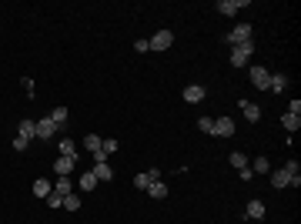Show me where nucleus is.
Here are the masks:
<instances>
[{"label": "nucleus", "mask_w": 301, "mask_h": 224, "mask_svg": "<svg viewBox=\"0 0 301 224\" xmlns=\"http://www.w3.org/2000/svg\"><path fill=\"white\" fill-rule=\"evenodd\" d=\"M288 184H295V188L301 184L298 161H288V164H285L281 171H275V174H271V188H288Z\"/></svg>", "instance_id": "obj_1"}, {"label": "nucleus", "mask_w": 301, "mask_h": 224, "mask_svg": "<svg viewBox=\"0 0 301 224\" xmlns=\"http://www.w3.org/2000/svg\"><path fill=\"white\" fill-rule=\"evenodd\" d=\"M251 54H255V40H245V44H238L231 50V67H245L248 60H251Z\"/></svg>", "instance_id": "obj_2"}, {"label": "nucleus", "mask_w": 301, "mask_h": 224, "mask_svg": "<svg viewBox=\"0 0 301 224\" xmlns=\"http://www.w3.org/2000/svg\"><path fill=\"white\" fill-rule=\"evenodd\" d=\"M248 77H251V84H255L258 90H268V80H271V74H268V67H261V64H255V67L248 70Z\"/></svg>", "instance_id": "obj_3"}, {"label": "nucleus", "mask_w": 301, "mask_h": 224, "mask_svg": "<svg viewBox=\"0 0 301 224\" xmlns=\"http://www.w3.org/2000/svg\"><path fill=\"white\" fill-rule=\"evenodd\" d=\"M245 7H248V0H218L214 3V10H221L224 17H234V13L245 10Z\"/></svg>", "instance_id": "obj_4"}, {"label": "nucleus", "mask_w": 301, "mask_h": 224, "mask_svg": "<svg viewBox=\"0 0 301 224\" xmlns=\"http://www.w3.org/2000/svg\"><path fill=\"white\" fill-rule=\"evenodd\" d=\"M171 44H174V34H171V30H157V34L147 40V47H151V50H167Z\"/></svg>", "instance_id": "obj_5"}, {"label": "nucleus", "mask_w": 301, "mask_h": 224, "mask_svg": "<svg viewBox=\"0 0 301 224\" xmlns=\"http://www.w3.org/2000/svg\"><path fill=\"white\" fill-rule=\"evenodd\" d=\"M224 40H228V44H234V47H238V44H245V40H251V23H238L231 34L224 37Z\"/></svg>", "instance_id": "obj_6"}, {"label": "nucleus", "mask_w": 301, "mask_h": 224, "mask_svg": "<svg viewBox=\"0 0 301 224\" xmlns=\"http://www.w3.org/2000/svg\"><path fill=\"white\" fill-rule=\"evenodd\" d=\"M74 168H77V157H57V164H54L57 178H70Z\"/></svg>", "instance_id": "obj_7"}, {"label": "nucleus", "mask_w": 301, "mask_h": 224, "mask_svg": "<svg viewBox=\"0 0 301 224\" xmlns=\"http://www.w3.org/2000/svg\"><path fill=\"white\" fill-rule=\"evenodd\" d=\"M151 181H161V171H157V168L144 171V174H137V178H134V188H137V191H147V188H151Z\"/></svg>", "instance_id": "obj_8"}, {"label": "nucleus", "mask_w": 301, "mask_h": 224, "mask_svg": "<svg viewBox=\"0 0 301 224\" xmlns=\"http://www.w3.org/2000/svg\"><path fill=\"white\" fill-rule=\"evenodd\" d=\"M211 134L231 137V134H234V121H231V117H214V131H211Z\"/></svg>", "instance_id": "obj_9"}, {"label": "nucleus", "mask_w": 301, "mask_h": 224, "mask_svg": "<svg viewBox=\"0 0 301 224\" xmlns=\"http://www.w3.org/2000/svg\"><path fill=\"white\" fill-rule=\"evenodd\" d=\"M204 97H208V90L201 87V84H188V87H184V101L188 104H201Z\"/></svg>", "instance_id": "obj_10"}, {"label": "nucleus", "mask_w": 301, "mask_h": 224, "mask_svg": "<svg viewBox=\"0 0 301 224\" xmlns=\"http://www.w3.org/2000/svg\"><path fill=\"white\" fill-rule=\"evenodd\" d=\"M241 114H245L248 124H258V121H261V107H258V104H251V101H241Z\"/></svg>", "instance_id": "obj_11"}, {"label": "nucleus", "mask_w": 301, "mask_h": 224, "mask_svg": "<svg viewBox=\"0 0 301 224\" xmlns=\"http://www.w3.org/2000/svg\"><path fill=\"white\" fill-rule=\"evenodd\" d=\"M54 131H57V124L50 121V117L37 121V137H40V141H50V137H54Z\"/></svg>", "instance_id": "obj_12"}, {"label": "nucleus", "mask_w": 301, "mask_h": 224, "mask_svg": "<svg viewBox=\"0 0 301 224\" xmlns=\"http://www.w3.org/2000/svg\"><path fill=\"white\" fill-rule=\"evenodd\" d=\"M17 137L33 141V137H37V121H20V124H17Z\"/></svg>", "instance_id": "obj_13"}, {"label": "nucleus", "mask_w": 301, "mask_h": 224, "mask_svg": "<svg viewBox=\"0 0 301 224\" xmlns=\"http://www.w3.org/2000/svg\"><path fill=\"white\" fill-rule=\"evenodd\" d=\"M245 214H248V218H251V221H261V218H265V204H261V201H258V198H255V201H248V208H245Z\"/></svg>", "instance_id": "obj_14"}, {"label": "nucleus", "mask_w": 301, "mask_h": 224, "mask_svg": "<svg viewBox=\"0 0 301 224\" xmlns=\"http://www.w3.org/2000/svg\"><path fill=\"white\" fill-rule=\"evenodd\" d=\"M268 90H271V94H285V90H288V77H285V74H275V77L268 80Z\"/></svg>", "instance_id": "obj_15"}, {"label": "nucleus", "mask_w": 301, "mask_h": 224, "mask_svg": "<svg viewBox=\"0 0 301 224\" xmlns=\"http://www.w3.org/2000/svg\"><path fill=\"white\" fill-rule=\"evenodd\" d=\"M57 151H60V157H77V144L70 137H60L57 141Z\"/></svg>", "instance_id": "obj_16"}, {"label": "nucleus", "mask_w": 301, "mask_h": 224, "mask_svg": "<svg viewBox=\"0 0 301 224\" xmlns=\"http://www.w3.org/2000/svg\"><path fill=\"white\" fill-rule=\"evenodd\" d=\"M147 194H151V198H157V201H164V198H167V184H164V181H151Z\"/></svg>", "instance_id": "obj_17"}, {"label": "nucleus", "mask_w": 301, "mask_h": 224, "mask_svg": "<svg viewBox=\"0 0 301 224\" xmlns=\"http://www.w3.org/2000/svg\"><path fill=\"white\" fill-rule=\"evenodd\" d=\"M90 174H94L97 181H111V178H114V171L107 168V161H100V164H94V171H90Z\"/></svg>", "instance_id": "obj_18"}, {"label": "nucleus", "mask_w": 301, "mask_h": 224, "mask_svg": "<svg viewBox=\"0 0 301 224\" xmlns=\"http://www.w3.org/2000/svg\"><path fill=\"white\" fill-rule=\"evenodd\" d=\"M281 124H285V131H291V134H295V131L301 127V114H285V117H281Z\"/></svg>", "instance_id": "obj_19"}, {"label": "nucleus", "mask_w": 301, "mask_h": 224, "mask_svg": "<svg viewBox=\"0 0 301 224\" xmlns=\"http://www.w3.org/2000/svg\"><path fill=\"white\" fill-rule=\"evenodd\" d=\"M50 191H54V188H50V181H44V178L33 181V194H37V198H47Z\"/></svg>", "instance_id": "obj_20"}, {"label": "nucleus", "mask_w": 301, "mask_h": 224, "mask_svg": "<svg viewBox=\"0 0 301 224\" xmlns=\"http://www.w3.org/2000/svg\"><path fill=\"white\" fill-rule=\"evenodd\" d=\"M64 208H67V211H80V194H77V191L64 194Z\"/></svg>", "instance_id": "obj_21"}, {"label": "nucleus", "mask_w": 301, "mask_h": 224, "mask_svg": "<svg viewBox=\"0 0 301 224\" xmlns=\"http://www.w3.org/2000/svg\"><path fill=\"white\" fill-rule=\"evenodd\" d=\"M70 191H74L70 178H57V184H54V194H60V198H64V194H70Z\"/></svg>", "instance_id": "obj_22"}, {"label": "nucleus", "mask_w": 301, "mask_h": 224, "mask_svg": "<svg viewBox=\"0 0 301 224\" xmlns=\"http://www.w3.org/2000/svg\"><path fill=\"white\" fill-rule=\"evenodd\" d=\"M94 188H97V178H94L90 171H84V174H80V191H94Z\"/></svg>", "instance_id": "obj_23"}, {"label": "nucleus", "mask_w": 301, "mask_h": 224, "mask_svg": "<svg viewBox=\"0 0 301 224\" xmlns=\"http://www.w3.org/2000/svg\"><path fill=\"white\" fill-rule=\"evenodd\" d=\"M50 121H54L57 127H64L67 124V107H54V111H50Z\"/></svg>", "instance_id": "obj_24"}, {"label": "nucleus", "mask_w": 301, "mask_h": 224, "mask_svg": "<svg viewBox=\"0 0 301 224\" xmlns=\"http://www.w3.org/2000/svg\"><path fill=\"white\" fill-rule=\"evenodd\" d=\"M100 144H104V141H100L97 134H87V137H84V147H87L90 154H94V151H100Z\"/></svg>", "instance_id": "obj_25"}, {"label": "nucleus", "mask_w": 301, "mask_h": 224, "mask_svg": "<svg viewBox=\"0 0 301 224\" xmlns=\"http://www.w3.org/2000/svg\"><path fill=\"white\" fill-rule=\"evenodd\" d=\"M44 201H47V208H50V211H57V208H64V198H60V194H54V191L47 194Z\"/></svg>", "instance_id": "obj_26"}, {"label": "nucleus", "mask_w": 301, "mask_h": 224, "mask_svg": "<svg viewBox=\"0 0 301 224\" xmlns=\"http://www.w3.org/2000/svg\"><path fill=\"white\" fill-rule=\"evenodd\" d=\"M228 161H231V168H238V171H241V168H248V157L241 154V151H234V154L228 157Z\"/></svg>", "instance_id": "obj_27"}, {"label": "nucleus", "mask_w": 301, "mask_h": 224, "mask_svg": "<svg viewBox=\"0 0 301 224\" xmlns=\"http://www.w3.org/2000/svg\"><path fill=\"white\" fill-rule=\"evenodd\" d=\"M255 171L268 174V171H271V161H268V157H255Z\"/></svg>", "instance_id": "obj_28"}, {"label": "nucleus", "mask_w": 301, "mask_h": 224, "mask_svg": "<svg viewBox=\"0 0 301 224\" xmlns=\"http://www.w3.org/2000/svg\"><path fill=\"white\" fill-rule=\"evenodd\" d=\"M198 131L211 134V131H214V121H211V117H201V121H198Z\"/></svg>", "instance_id": "obj_29"}, {"label": "nucleus", "mask_w": 301, "mask_h": 224, "mask_svg": "<svg viewBox=\"0 0 301 224\" xmlns=\"http://www.w3.org/2000/svg\"><path fill=\"white\" fill-rule=\"evenodd\" d=\"M100 151H104V154H114V151H117V141H111V137H107V141L100 144Z\"/></svg>", "instance_id": "obj_30"}, {"label": "nucleus", "mask_w": 301, "mask_h": 224, "mask_svg": "<svg viewBox=\"0 0 301 224\" xmlns=\"http://www.w3.org/2000/svg\"><path fill=\"white\" fill-rule=\"evenodd\" d=\"M27 144H30V141H23V137H13V141H10L13 151H27Z\"/></svg>", "instance_id": "obj_31"}, {"label": "nucleus", "mask_w": 301, "mask_h": 224, "mask_svg": "<svg viewBox=\"0 0 301 224\" xmlns=\"http://www.w3.org/2000/svg\"><path fill=\"white\" fill-rule=\"evenodd\" d=\"M134 50H137V54H144V50H151V47H147V40H134Z\"/></svg>", "instance_id": "obj_32"}, {"label": "nucleus", "mask_w": 301, "mask_h": 224, "mask_svg": "<svg viewBox=\"0 0 301 224\" xmlns=\"http://www.w3.org/2000/svg\"><path fill=\"white\" fill-rule=\"evenodd\" d=\"M23 90H27V97H33V80L30 77H23Z\"/></svg>", "instance_id": "obj_33"}, {"label": "nucleus", "mask_w": 301, "mask_h": 224, "mask_svg": "<svg viewBox=\"0 0 301 224\" xmlns=\"http://www.w3.org/2000/svg\"><path fill=\"white\" fill-rule=\"evenodd\" d=\"M288 114H301V101H298V97H295V101H291V107H288Z\"/></svg>", "instance_id": "obj_34"}]
</instances>
